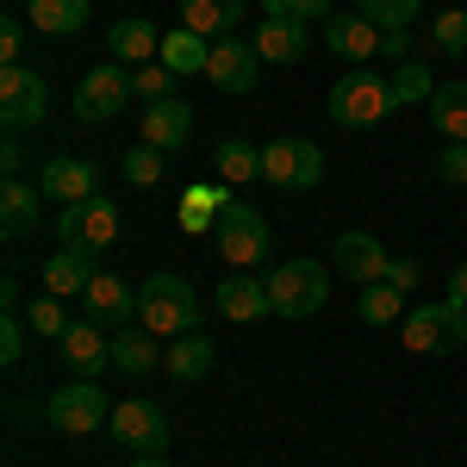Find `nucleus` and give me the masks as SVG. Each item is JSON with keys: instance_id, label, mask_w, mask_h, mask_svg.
Instances as JSON below:
<instances>
[{"instance_id": "nucleus-23", "label": "nucleus", "mask_w": 467, "mask_h": 467, "mask_svg": "<svg viewBox=\"0 0 467 467\" xmlns=\"http://www.w3.org/2000/svg\"><path fill=\"white\" fill-rule=\"evenodd\" d=\"M37 193H44V187H26L19 175L0 187V231H6V244H19V237L37 231Z\"/></svg>"}, {"instance_id": "nucleus-2", "label": "nucleus", "mask_w": 467, "mask_h": 467, "mask_svg": "<svg viewBox=\"0 0 467 467\" xmlns=\"http://www.w3.org/2000/svg\"><path fill=\"white\" fill-rule=\"evenodd\" d=\"M138 324L150 337H193L200 330V293L181 275H150L138 287Z\"/></svg>"}, {"instance_id": "nucleus-45", "label": "nucleus", "mask_w": 467, "mask_h": 467, "mask_svg": "<svg viewBox=\"0 0 467 467\" xmlns=\"http://www.w3.org/2000/svg\"><path fill=\"white\" fill-rule=\"evenodd\" d=\"M131 467H169V455H138Z\"/></svg>"}, {"instance_id": "nucleus-32", "label": "nucleus", "mask_w": 467, "mask_h": 467, "mask_svg": "<svg viewBox=\"0 0 467 467\" xmlns=\"http://www.w3.org/2000/svg\"><path fill=\"white\" fill-rule=\"evenodd\" d=\"M162 175H169V156H162L156 144H131L125 150V181H131V187H156Z\"/></svg>"}, {"instance_id": "nucleus-19", "label": "nucleus", "mask_w": 467, "mask_h": 467, "mask_svg": "<svg viewBox=\"0 0 467 467\" xmlns=\"http://www.w3.org/2000/svg\"><path fill=\"white\" fill-rule=\"evenodd\" d=\"M244 13H250V0H181V26L200 37H237L244 26Z\"/></svg>"}, {"instance_id": "nucleus-22", "label": "nucleus", "mask_w": 467, "mask_h": 467, "mask_svg": "<svg viewBox=\"0 0 467 467\" xmlns=\"http://www.w3.org/2000/svg\"><path fill=\"white\" fill-rule=\"evenodd\" d=\"M107 44H112V63H125V69H131V63L144 69L150 57H162V32H156L150 19H119L107 32Z\"/></svg>"}, {"instance_id": "nucleus-26", "label": "nucleus", "mask_w": 467, "mask_h": 467, "mask_svg": "<svg viewBox=\"0 0 467 467\" xmlns=\"http://www.w3.org/2000/svg\"><path fill=\"white\" fill-rule=\"evenodd\" d=\"M206 63H213V37L187 32V26L162 37V69L169 75H206Z\"/></svg>"}, {"instance_id": "nucleus-34", "label": "nucleus", "mask_w": 467, "mask_h": 467, "mask_svg": "<svg viewBox=\"0 0 467 467\" xmlns=\"http://www.w3.org/2000/svg\"><path fill=\"white\" fill-rule=\"evenodd\" d=\"M393 94H399V107H431V94H436V81L424 63H405V69L393 75Z\"/></svg>"}, {"instance_id": "nucleus-31", "label": "nucleus", "mask_w": 467, "mask_h": 467, "mask_svg": "<svg viewBox=\"0 0 467 467\" xmlns=\"http://www.w3.org/2000/svg\"><path fill=\"white\" fill-rule=\"evenodd\" d=\"M218 175L231 181V187H244V181H255V175H262V150H250L244 138L218 144Z\"/></svg>"}, {"instance_id": "nucleus-39", "label": "nucleus", "mask_w": 467, "mask_h": 467, "mask_svg": "<svg viewBox=\"0 0 467 467\" xmlns=\"http://www.w3.org/2000/svg\"><path fill=\"white\" fill-rule=\"evenodd\" d=\"M175 81L181 75H169V69H138V94H144L150 107H156V100H175V94H169Z\"/></svg>"}, {"instance_id": "nucleus-42", "label": "nucleus", "mask_w": 467, "mask_h": 467, "mask_svg": "<svg viewBox=\"0 0 467 467\" xmlns=\"http://www.w3.org/2000/svg\"><path fill=\"white\" fill-rule=\"evenodd\" d=\"M387 281H393L399 293H411L418 281H424V268H418V262H393V268H387Z\"/></svg>"}, {"instance_id": "nucleus-4", "label": "nucleus", "mask_w": 467, "mask_h": 467, "mask_svg": "<svg viewBox=\"0 0 467 467\" xmlns=\"http://www.w3.org/2000/svg\"><path fill=\"white\" fill-rule=\"evenodd\" d=\"M57 250H75V255H94L100 262V250H112V237H119V206H112L107 193H94V200H75V206H63L57 213Z\"/></svg>"}, {"instance_id": "nucleus-24", "label": "nucleus", "mask_w": 467, "mask_h": 467, "mask_svg": "<svg viewBox=\"0 0 467 467\" xmlns=\"http://www.w3.org/2000/svg\"><path fill=\"white\" fill-rule=\"evenodd\" d=\"M431 125L436 138H449V144H467V81H436L431 94Z\"/></svg>"}, {"instance_id": "nucleus-8", "label": "nucleus", "mask_w": 467, "mask_h": 467, "mask_svg": "<svg viewBox=\"0 0 467 467\" xmlns=\"http://www.w3.org/2000/svg\"><path fill=\"white\" fill-rule=\"evenodd\" d=\"M131 94H138V69H125V63H100V69L81 75V88H75V119H88V125L119 119V112L131 107Z\"/></svg>"}, {"instance_id": "nucleus-36", "label": "nucleus", "mask_w": 467, "mask_h": 467, "mask_svg": "<svg viewBox=\"0 0 467 467\" xmlns=\"http://www.w3.org/2000/svg\"><path fill=\"white\" fill-rule=\"evenodd\" d=\"M337 13V0H268V19H330Z\"/></svg>"}, {"instance_id": "nucleus-10", "label": "nucleus", "mask_w": 467, "mask_h": 467, "mask_svg": "<svg viewBox=\"0 0 467 467\" xmlns=\"http://www.w3.org/2000/svg\"><path fill=\"white\" fill-rule=\"evenodd\" d=\"M50 112V88L37 69H0V125L6 131H32Z\"/></svg>"}, {"instance_id": "nucleus-35", "label": "nucleus", "mask_w": 467, "mask_h": 467, "mask_svg": "<svg viewBox=\"0 0 467 467\" xmlns=\"http://www.w3.org/2000/svg\"><path fill=\"white\" fill-rule=\"evenodd\" d=\"M436 50H442V57H467V13L462 6H449V13L436 19Z\"/></svg>"}, {"instance_id": "nucleus-3", "label": "nucleus", "mask_w": 467, "mask_h": 467, "mask_svg": "<svg viewBox=\"0 0 467 467\" xmlns=\"http://www.w3.org/2000/svg\"><path fill=\"white\" fill-rule=\"evenodd\" d=\"M268 299H275V318H312L330 299V268L312 255H293L268 275Z\"/></svg>"}, {"instance_id": "nucleus-38", "label": "nucleus", "mask_w": 467, "mask_h": 467, "mask_svg": "<svg viewBox=\"0 0 467 467\" xmlns=\"http://www.w3.org/2000/svg\"><path fill=\"white\" fill-rule=\"evenodd\" d=\"M436 175L449 181V187H467V144H442V156H436Z\"/></svg>"}, {"instance_id": "nucleus-16", "label": "nucleus", "mask_w": 467, "mask_h": 467, "mask_svg": "<svg viewBox=\"0 0 467 467\" xmlns=\"http://www.w3.org/2000/svg\"><path fill=\"white\" fill-rule=\"evenodd\" d=\"M324 44L361 69L368 57H380V50H387V32H380V26H368L361 13H330V19H324Z\"/></svg>"}, {"instance_id": "nucleus-41", "label": "nucleus", "mask_w": 467, "mask_h": 467, "mask_svg": "<svg viewBox=\"0 0 467 467\" xmlns=\"http://www.w3.org/2000/svg\"><path fill=\"white\" fill-rule=\"evenodd\" d=\"M181 231H218V213L200 200H181Z\"/></svg>"}, {"instance_id": "nucleus-11", "label": "nucleus", "mask_w": 467, "mask_h": 467, "mask_svg": "<svg viewBox=\"0 0 467 467\" xmlns=\"http://www.w3.org/2000/svg\"><path fill=\"white\" fill-rule=\"evenodd\" d=\"M112 436L131 455H162L169 449V411L150 399H125V405H112Z\"/></svg>"}, {"instance_id": "nucleus-17", "label": "nucleus", "mask_w": 467, "mask_h": 467, "mask_svg": "<svg viewBox=\"0 0 467 467\" xmlns=\"http://www.w3.org/2000/svg\"><path fill=\"white\" fill-rule=\"evenodd\" d=\"M57 343H63V361L81 380H100V368L112 361V330H100V324H88V318H75Z\"/></svg>"}, {"instance_id": "nucleus-30", "label": "nucleus", "mask_w": 467, "mask_h": 467, "mask_svg": "<svg viewBox=\"0 0 467 467\" xmlns=\"http://www.w3.org/2000/svg\"><path fill=\"white\" fill-rule=\"evenodd\" d=\"M405 318V293L393 281H374V287H361V324H399Z\"/></svg>"}, {"instance_id": "nucleus-21", "label": "nucleus", "mask_w": 467, "mask_h": 467, "mask_svg": "<svg viewBox=\"0 0 467 467\" xmlns=\"http://www.w3.org/2000/svg\"><path fill=\"white\" fill-rule=\"evenodd\" d=\"M255 50H262V63H299L312 50V26L306 19H268L255 32Z\"/></svg>"}, {"instance_id": "nucleus-44", "label": "nucleus", "mask_w": 467, "mask_h": 467, "mask_svg": "<svg viewBox=\"0 0 467 467\" xmlns=\"http://www.w3.org/2000/svg\"><path fill=\"white\" fill-rule=\"evenodd\" d=\"M449 299H455V306H467V262L449 275Z\"/></svg>"}, {"instance_id": "nucleus-1", "label": "nucleus", "mask_w": 467, "mask_h": 467, "mask_svg": "<svg viewBox=\"0 0 467 467\" xmlns=\"http://www.w3.org/2000/svg\"><path fill=\"white\" fill-rule=\"evenodd\" d=\"M330 119L343 125V131H368V125H380L387 112H399V94H393V75H374L368 63L349 75H337V88H330Z\"/></svg>"}, {"instance_id": "nucleus-27", "label": "nucleus", "mask_w": 467, "mask_h": 467, "mask_svg": "<svg viewBox=\"0 0 467 467\" xmlns=\"http://www.w3.org/2000/svg\"><path fill=\"white\" fill-rule=\"evenodd\" d=\"M162 368L175 374L181 387H193V380H206V374H213V343H206L200 330H193V337H175V343H169V356H162Z\"/></svg>"}, {"instance_id": "nucleus-43", "label": "nucleus", "mask_w": 467, "mask_h": 467, "mask_svg": "<svg viewBox=\"0 0 467 467\" xmlns=\"http://www.w3.org/2000/svg\"><path fill=\"white\" fill-rule=\"evenodd\" d=\"M19 162H26V144H19V138H6V150H0V169H6V181L19 175Z\"/></svg>"}, {"instance_id": "nucleus-33", "label": "nucleus", "mask_w": 467, "mask_h": 467, "mask_svg": "<svg viewBox=\"0 0 467 467\" xmlns=\"http://www.w3.org/2000/svg\"><path fill=\"white\" fill-rule=\"evenodd\" d=\"M26 324H32V337H63L75 318L63 312V299H57V293H44V299H32V306H26Z\"/></svg>"}, {"instance_id": "nucleus-29", "label": "nucleus", "mask_w": 467, "mask_h": 467, "mask_svg": "<svg viewBox=\"0 0 467 467\" xmlns=\"http://www.w3.org/2000/svg\"><path fill=\"white\" fill-rule=\"evenodd\" d=\"M156 361H162L156 337H138V330H119V337H112V368H119V374H150Z\"/></svg>"}, {"instance_id": "nucleus-6", "label": "nucleus", "mask_w": 467, "mask_h": 467, "mask_svg": "<svg viewBox=\"0 0 467 467\" xmlns=\"http://www.w3.org/2000/svg\"><path fill=\"white\" fill-rule=\"evenodd\" d=\"M262 181L287 187V193H306V187L324 181V150L312 138H268L262 144Z\"/></svg>"}, {"instance_id": "nucleus-7", "label": "nucleus", "mask_w": 467, "mask_h": 467, "mask_svg": "<svg viewBox=\"0 0 467 467\" xmlns=\"http://www.w3.org/2000/svg\"><path fill=\"white\" fill-rule=\"evenodd\" d=\"M44 418L63 436H94L100 424H112V405H107V393H100V380H81V374H75L69 387H57V393L44 399Z\"/></svg>"}, {"instance_id": "nucleus-18", "label": "nucleus", "mask_w": 467, "mask_h": 467, "mask_svg": "<svg viewBox=\"0 0 467 467\" xmlns=\"http://www.w3.org/2000/svg\"><path fill=\"white\" fill-rule=\"evenodd\" d=\"M218 312L231 324H255L275 312V299H268V281H255L250 268H231V281L218 287Z\"/></svg>"}, {"instance_id": "nucleus-25", "label": "nucleus", "mask_w": 467, "mask_h": 467, "mask_svg": "<svg viewBox=\"0 0 467 467\" xmlns=\"http://www.w3.org/2000/svg\"><path fill=\"white\" fill-rule=\"evenodd\" d=\"M94 275H100V268H94V255L57 250V255H50V262H44V293H57V299H81Z\"/></svg>"}, {"instance_id": "nucleus-15", "label": "nucleus", "mask_w": 467, "mask_h": 467, "mask_svg": "<svg viewBox=\"0 0 467 467\" xmlns=\"http://www.w3.org/2000/svg\"><path fill=\"white\" fill-rule=\"evenodd\" d=\"M37 187H44V200H94V187H100V169L88 162V156H50L44 169H37Z\"/></svg>"}, {"instance_id": "nucleus-28", "label": "nucleus", "mask_w": 467, "mask_h": 467, "mask_svg": "<svg viewBox=\"0 0 467 467\" xmlns=\"http://www.w3.org/2000/svg\"><path fill=\"white\" fill-rule=\"evenodd\" d=\"M88 0H32V26L44 37H75V32H88Z\"/></svg>"}, {"instance_id": "nucleus-46", "label": "nucleus", "mask_w": 467, "mask_h": 467, "mask_svg": "<svg viewBox=\"0 0 467 467\" xmlns=\"http://www.w3.org/2000/svg\"><path fill=\"white\" fill-rule=\"evenodd\" d=\"M19 6H32V0H19Z\"/></svg>"}, {"instance_id": "nucleus-37", "label": "nucleus", "mask_w": 467, "mask_h": 467, "mask_svg": "<svg viewBox=\"0 0 467 467\" xmlns=\"http://www.w3.org/2000/svg\"><path fill=\"white\" fill-rule=\"evenodd\" d=\"M26 330H32V324H19V312H6V318H0V361H6V368L26 356Z\"/></svg>"}, {"instance_id": "nucleus-9", "label": "nucleus", "mask_w": 467, "mask_h": 467, "mask_svg": "<svg viewBox=\"0 0 467 467\" xmlns=\"http://www.w3.org/2000/svg\"><path fill=\"white\" fill-rule=\"evenodd\" d=\"M218 255L231 268H255L268 255V218L255 213V206H244V200H231L218 213Z\"/></svg>"}, {"instance_id": "nucleus-14", "label": "nucleus", "mask_w": 467, "mask_h": 467, "mask_svg": "<svg viewBox=\"0 0 467 467\" xmlns=\"http://www.w3.org/2000/svg\"><path fill=\"white\" fill-rule=\"evenodd\" d=\"M387 268H393V255H387L380 237H368V231H343V237H337V275H343V281L374 287V281H387Z\"/></svg>"}, {"instance_id": "nucleus-13", "label": "nucleus", "mask_w": 467, "mask_h": 467, "mask_svg": "<svg viewBox=\"0 0 467 467\" xmlns=\"http://www.w3.org/2000/svg\"><path fill=\"white\" fill-rule=\"evenodd\" d=\"M81 306H88V324H100L112 337L138 324V287H125L119 275H94L88 293H81Z\"/></svg>"}, {"instance_id": "nucleus-12", "label": "nucleus", "mask_w": 467, "mask_h": 467, "mask_svg": "<svg viewBox=\"0 0 467 467\" xmlns=\"http://www.w3.org/2000/svg\"><path fill=\"white\" fill-rule=\"evenodd\" d=\"M255 75H262V50H255V37H218V44H213L206 81H213L218 94H250Z\"/></svg>"}, {"instance_id": "nucleus-20", "label": "nucleus", "mask_w": 467, "mask_h": 467, "mask_svg": "<svg viewBox=\"0 0 467 467\" xmlns=\"http://www.w3.org/2000/svg\"><path fill=\"white\" fill-rule=\"evenodd\" d=\"M187 138H193V107L187 100H156L144 112V144H156L162 156L187 150Z\"/></svg>"}, {"instance_id": "nucleus-40", "label": "nucleus", "mask_w": 467, "mask_h": 467, "mask_svg": "<svg viewBox=\"0 0 467 467\" xmlns=\"http://www.w3.org/2000/svg\"><path fill=\"white\" fill-rule=\"evenodd\" d=\"M19 50H26V26L19 19H0V63L19 69Z\"/></svg>"}, {"instance_id": "nucleus-5", "label": "nucleus", "mask_w": 467, "mask_h": 467, "mask_svg": "<svg viewBox=\"0 0 467 467\" xmlns=\"http://www.w3.org/2000/svg\"><path fill=\"white\" fill-rule=\"evenodd\" d=\"M462 343H467V306L436 299V306L405 312V349L411 356H455Z\"/></svg>"}]
</instances>
